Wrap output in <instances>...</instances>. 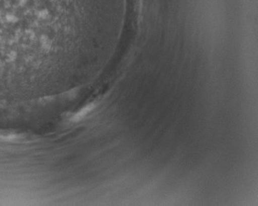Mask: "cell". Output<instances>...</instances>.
<instances>
[{
    "mask_svg": "<svg viewBox=\"0 0 258 206\" xmlns=\"http://www.w3.org/2000/svg\"><path fill=\"white\" fill-rule=\"evenodd\" d=\"M116 0H0V27L9 57L67 59L71 34L86 20L111 14Z\"/></svg>",
    "mask_w": 258,
    "mask_h": 206,
    "instance_id": "obj_1",
    "label": "cell"
}]
</instances>
